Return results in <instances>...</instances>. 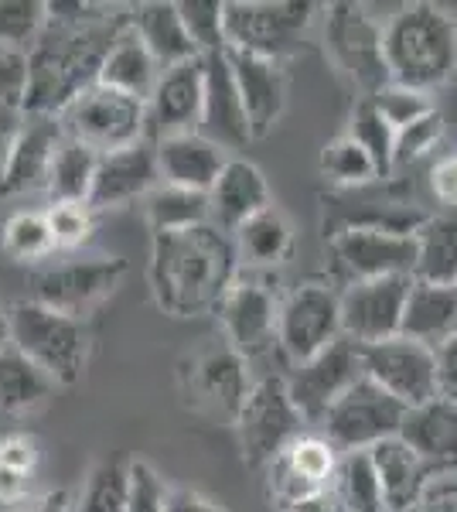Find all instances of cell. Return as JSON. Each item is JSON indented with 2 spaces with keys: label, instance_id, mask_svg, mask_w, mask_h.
<instances>
[{
  "label": "cell",
  "instance_id": "6da1fadb",
  "mask_svg": "<svg viewBox=\"0 0 457 512\" xmlns=\"http://www.w3.org/2000/svg\"><path fill=\"white\" fill-rule=\"evenodd\" d=\"M45 11V31L28 52L24 117H58L93 86L106 48L130 21V7L89 0H45Z\"/></svg>",
  "mask_w": 457,
  "mask_h": 512
},
{
  "label": "cell",
  "instance_id": "7a4b0ae2",
  "mask_svg": "<svg viewBox=\"0 0 457 512\" xmlns=\"http://www.w3.org/2000/svg\"><path fill=\"white\" fill-rule=\"evenodd\" d=\"M239 277L232 236L205 226L157 233L151 243V291L164 315L198 318L215 311L229 284Z\"/></svg>",
  "mask_w": 457,
  "mask_h": 512
},
{
  "label": "cell",
  "instance_id": "3957f363",
  "mask_svg": "<svg viewBox=\"0 0 457 512\" xmlns=\"http://www.w3.org/2000/svg\"><path fill=\"white\" fill-rule=\"evenodd\" d=\"M382 55L393 86L437 93L457 79V21L437 4H403L382 21Z\"/></svg>",
  "mask_w": 457,
  "mask_h": 512
},
{
  "label": "cell",
  "instance_id": "277c9868",
  "mask_svg": "<svg viewBox=\"0 0 457 512\" xmlns=\"http://www.w3.org/2000/svg\"><path fill=\"white\" fill-rule=\"evenodd\" d=\"M11 345L55 386H76L89 366L86 325L31 297L11 304Z\"/></svg>",
  "mask_w": 457,
  "mask_h": 512
},
{
  "label": "cell",
  "instance_id": "5b68a950",
  "mask_svg": "<svg viewBox=\"0 0 457 512\" xmlns=\"http://www.w3.org/2000/svg\"><path fill=\"white\" fill-rule=\"evenodd\" d=\"M321 4L311 0H226V48L284 62L301 48Z\"/></svg>",
  "mask_w": 457,
  "mask_h": 512
},
{
  "label": "cell",
  "instance_id": "8992f818",
  "mask_svg": "<svg viewBox=\"0 0 457 512\" xmlns=\"http://www.w3.org/2000/svg\"><path fill=\"white\" fill-rule=\"evenodd\" d=\"M58 127H62V134L69 140H76V144L89 147L96 154L120 151V147H130L151 134V127H147V103L99 86V82L82 89L58 113Z\"/></svg>",
  "mask_w": 457,
  "mask_h": 512
},
{
  "label": "cell",
  "instance_id": "52a82bcc",
  "mask_svg": "<svg viewBox=\"0 0 457 512\" xmlns=\"http://www.w3.org/2000/svg\"><path fill=\"white\" fill-rule=\"evenodd\" d=\"M324 48L342 76L362 96L389 86L386 55H382V21L365 4H321Z\"/></svg>",
  "mask_w": 457,
  "mask_h": 512
},
{
  "label": "cell",
  "instance_id": "ba28073f",
  "mask_svg": "<svg viewBox=\"0 0 457 512\" xmlns=\"http://www.w3.org/2000/svg\"><path fill=\"white\" fill-rule=\"evenodd\" d=\"M236 431L249 468H267L307 431V420L290 400L284 376L256 379L236 417Z\"/></svg>",
  "mask_w": 457,
  "mask_h": 512
},
{
  "label": "cell",
  "instance_id": "9c48e42d",
  "mask_svg": "<svg viewBox=\"0 0 457 512\" xmlns=\"http://www.w3.org/2000/svg\"><path fill=\"white\" fill-rule=\"evenodd\" d=\"M342 338V301L328 280H304L280 297L277 345L294 366Z\"/></svg>",
  "mask_w": 457,
  "mask_h": 512
},
{
  "label": "cell",
  "instance_id": "30bf717a",
  "mask_svg": "<svg viewBox=\"0 0 457 512\" xmlns=\"http://www.w3.org/2000/svg\"><path fill=\"white\" fill-rule=\"evenodd\" d=\"M127 270L130 267L123 256H82V260L52 263V267H41L38 274H31L28 297L82 321L123 284Z\"/></svg>",
  "mask_w": 457,
  "mask_h": 512
},
{
  "label": "cell",
  "instance_id": "8fae6325",
  "mask_svg": "<svg viewBox=\"0 0 457 512\" xmlns=\"http://www.w3.org/2000/svg\"><path fill=\"white\" fill-rule=\"evenodd\" d=\"M406 407L382 393L372 379H359L335 407L324 414L321 431L338 451H369L379 441L400 434Z\"/></svg>",
  "mask_w": 457,
  "mask_h": 512
},
{
  "label": "cell",
  "instance_id": "7c38bea8",
  "mask_svg": "<svg viewBox=\"0 0 457 512\" xmlns=\"http://www.w3.org/2000/svg\"><path fill=\"white\" fill-rule=\"evenodd\" d=\"M277 311L280 297L267 280L256 277L253 270H239V277L222 294L215 315H219L226 345L249 362L270 345H277Z\"/></svg>",
  "mask_w": 457,
  "mask_h": 512
},
{
  "label": "cell",
  "instance_id": "4fadbf2b",
  "mask_svg": "<svg viewBox=\"0 0 457 512\" xmlns=\"http://www.w3.org/2000/svg\"><path fill=\"white\" fill-rule=\"evenodd\" d=\"M362 373V345L338 338L335 345H328L324 352H318L314 359L294 366V373L287 379V393L294 400V407L301 410V417L307 420V427L318 424L331 407H335L342 396L359 383Z\"/></svg>",
  "mask_w": 457,
  "mask_h": 512
},
{
  "label": "cell",
  "instance_id": "5bb4252c",
  "mask_svg": "<svg viewBox=\"0 0 457 512\" xmlns=\"http://www.w3.org/2000/svg\"><path fill=\"white\" fill-rule=\"evenodd\" d=\"M362 373L365 379L389 393L406 410L437 396V369H434V349L420 345L413 338H386V342L365 345L362 349Z\"/></svg>",
  "mask_w": 457,
  "mask_h": 512
},
{
  "label": "cell",
  "instance_id": "9a60e30c",
  "mask_svg": "<svg viewBox=\"0 0 457 512\" xmlns=\"http://www.w3.org/2000/svg\"><path fill=\"white\" fill-rule=\"evenodd\" d=\"M331 253L348 284L376 277H413L417 263L413 233L386 226H342L331 233Z\"/></svg>",
  "mask_w": 457,
  "mask_h": 512
},
{
  "label": "cell",
  "instance_id": "2e32d148",
  "mask_svg": "<svg viewBox=\"0 0 457 512\" xmlns=\"http://www.w3.org/2000/svg\"><path fill=\"white\" fill-rule=\"evenodd\" d=\"M410 284L413 277H376L345 284V291H338V301H342V338L365 349V345L400 335Z\"/></svg>",
  "mask_w": 457,
  "mask_h": 512
},
{
  "label": "cell",
  "instance_id": "e0dca14e",
  "mask_svg": "<svg viewBox=\"0 0 457 512\" xmlns=\"http://www.w3.org/2000/svg\"><path fill=\"white\" fill-rule=\"evenodd\" d=\"M157 185H161L157 147H154V137L147 134L144 140H137V144H130V147L99 154L86 205L93 212L123 209V205L137 202V198H147Z\"/></svg>",
  "mask_w": 457,
  "mask_h": 512
},
{
  "label": "cell",
  "instance_id": "ac0fdd59",
  "mask_svg": "<svg viewBox=\"0 0 457 512\" xmlns=\"http://www.w3.org/2000/svg\"><path fill=\"white\" fill-rule=\"evenodd\" d=\"M202 96H205L202 55L164 69L157 76L151 99H147V127H151V137L188 134V130L202 127Z\"/></svg>",
  "mask_w": 457,
  "mask_h": 512
},
{
  "label": "cell",
  "instance_id": "d6986e66",
  "mask_svg": "<svg viewBox=\"0 0 457 512\" xmlns=\"http://www.w3.org/2000/svg\"><path fill=\"white\" fill-rule=\"evenodd\" d=\"M226 59L232 65V79H236L239 99H243L249 137L263 140L270 137V130L277 127L280 117L287 110V72L284 62L273 59H256V55L229 52Z\"/></svg>",
  "mask_w": 457,
  "mask_h": 512
},
{
  "label": "cell",
  "instance_id": "ffe728a7",
  "mask_svg": "<svg viewBox=\"0 0 457 512\" xmlns=\"http://www.w3.org/2000/svg\"><path fill=\"white\" fill-rule=\"evenodd\" d=\"M157 147V171H161V185L188 188V192L209 195L215 178L222 175L229 154L209 140L202 130H188V134H168L154 137Z\"/></svg>",
  "mask_w": 457,
  "mask_h": 512
},
{
  "label": "cell",
  "instance_id": "44dd1931",
  "mask_svg": "<svg viewBox=\"0 0 457 512\" xmlns=\"http://www.w3.org/2000/svg\"><path fill=\"white\" fill-rule=\"evenodd\" d=\"M253 390L249 362L229 345H205L191 359V393L198 403H209L215 414L229 417L236 424L246 396Z\"/></svg>",
  "mask_w": 457,
  "mask_h": 512
},
{
  "label": "cell",
  "instance_id": "7402d4cb",
  "mask_svg": "<svg viewBox=\"0 0 457 512\" xmlns=\"http://www.w3.org/2000/svg\"><path fill=\"white\" fill-rule=\"evenodd\" d=\"M205 69V96H202V134L215 140L219 147H243L249 144V123L243 99H239L236 79H232V65L226 59V48L212 55H202Z\"/></svg>",
  "mask_w": 457,
  "mask_h": 512
},
{
  "label": "cell",
  "instance_id": "603a6c76",
  "mask_svg": "<svg viewBox=\"0 0 457 512\" xmlns=\"http://www.w3.org/2000/svg\"><path fill=\"white\" fill-rule=\"evenodd\" d=\"M62 137L65 134L58 127V117H24L11 154H7L4 175H0V195L41 192Z\"/></svg>",
  "mask_w": 457,
  "mask_h": 512
},
{
  "label": "cell",
  "instance_id": "cb8c5ba5",
  "mask_svg": "<svg viewBox=\"0 0 457 512\" xmlns=\"http://www.w3.org/2000/svg\"><path fill=\"white\" fill-rule=\"evenodd\" d=\"M273 205L270 185L263 178V171L253 161L229 158L222 175L215 178L209 192V222L222 233H236L246 219H253L256 212H263Z\"/></svg>",
  "mask_w": 457,
  "mask_h": 512
},
{
  "label": "cell",
  "instance_id": "d4e9b609",
  "mask_svg": "<svg viewBox=\"0 0 457 512\" xmlns=\"http://www.w3.org/2000/svg\"><path fill=\"white\" fill-rule=\"evenodd\" d=\"M372 465H376L382 499H386L389 512H410L420 502V495L427 492V485L434 482V465L420 458L413 448H406L400 437H386L376 448H369Z\"/></svg>",
  "mask_w": 457,
  "mask_h": 512
},
{
  "label": "cell",
  "instance_id": "484cf974",
  "mask_svg": "<svg viewBox=\"0 0 457 512\" xmlns=\"http://www.w3.org/2000/svg\"><path fill=\"white\" fill-rule=\"evenodd\" d=\"M400 441L406 448H413L427 465L434 468H447L457 465V407L447 400H434L420 403V407H410L403 414L400 424Z\"/></svg>",
  "mask_w": 457,
  "mask_h": 512
},
{
  "label": "cell",
  "instance_id": "4316f807",
  "mask_svg": "<svg viewBox=\"0 0 457 512\" xmlns=\"http://www.w3.org/2000/svg\"><path fill=\"white\" fill-rule=\"evenodd\" d=\"M130 28L137 31L144 48L154 55L161 72L188 59H198L174 0H144V4H134L130 7Z\"/></svg>",
  "mask_w": 457,
  "mask_h": 512
},
{
  "label": "cell",
  "instance_id": "83f0119b",
  "mask_svg": "<svg viewBox=\"0 0 457 512\" xmlns=\"http://www.w3.org/2000/svg\"><path fill=\"white\" fill-rule=\"evenodd\" d=\"M157 76H161V65L154 62V55L144 48V41L137 38V31L127 28L113 38V45L106 48L103 65H99L96 82L106 89H116L123 96H134L140 103H147L157 86Z\"/></svg>",
  "mask_w": 457,
  "mask_h": 512
},
{
  "label": "cell",
  "instance_id": "f1b7e54d",
  "mask_svg": "<svg viewBox=\"0 0 457 512\" xmlns=\"http://www.w3.org/2000/svg\"><path fill=\"white\" fill-rule=\"evenodd\" d=\"M232 246H236L239 270H273L294 250V226L284 209L267 205L232 233Z\"/></svg>",
  "mask_w": 457,
  "mask_h": 512
},
{
  "label": "cell",
  "instance_id": "f546056e",
  "mask_svg": "<svg viewBox=\"0 0 457 512\" xmlns=\"http://www.w3.org/2000/svg\"><path fill=\"white\" fill-rule=\"evenodd\" d=\"M457 332V287H437L413 280L406 294L400 335L437 349L444 338Z\"/></svg>",
  "mask_w": 457,
  "mask_h": 512
},
{
  "label": "cell",
  "instance_id": "4dcf8cb0",
  "mask_svg": "<svg viewBox=\"0 0 457 512\" xmlns=\"http://www.w3.org/2000/svg\"><path fill=\"white\" fill-rule=\"evenodd\" d=\"M417 243V263H413V280L437 287H457V216L440 212L427 216L413 233Z\"/></svg>",
  "mask_w": 457,
  "mask_h": 512
},
{
  "label": "cell",
  "instance_id": "1f68e13d",
  "mask_svg": "<svg viewBox=\"0 0 457 512\" xmlns=\"http://www.w3.org/2000/svg\"><path fill=\"white\" fill-rule=\"evenodd\" d=\"M55 393V383L48 379L35 362L7 345L0 352V417H24L45 407Z\"/></svg>",
  "mask_w": 457,
  "mask_h": 512
},
{
  "label": "cell",
  "instance_id": "d6a6232c",
  "mask_svg": "<svg viewBox=\"0 0 457 512\" xmlns=\"http://www.w3.org/2000/svg\"><path fill=\"white\" fill-rule=\"evenodd\" d=\"M96 164H99L96 151H89V147H82L69 137H62V144H58V151L52 158V168H48V181H45V192L52 198V205H58V202L86 205L89 188H93Z\"/></svg>",
  "mask_w": 457,
  "mask_h": 512
},
{
  "label": "cell",
  "instance_id": "836d02e7",
  "mask_svg": "<svg viewBox=\"0 0 457 512\" xmlns=\"http://www.w3.org/2000/svg\"><path fill=\"white\" fill-rule=\"evenodd\" d=\"M331 492L342 502V512H389L382 499V485L369 451H345L338 458V472Z\"/></svg>",
  "mask_w": 457,
  "mask_h": 512
},
{
  "label": "cell",
  "instance_id": "e575fe53",
  "mask_svg": "<svg viewBox=\"0 0 457 512\" xmlns=\"http://www.w3.org/2000/svg\"><path fill=\"white\" fill-rule=\"evenodd\" d=\"M147 226L151 233H178V229L205 226L209 222V195L188 192V188L157 185L151 195L144 198Z\"/></svg>",
  "mask_w": 457,
  "mask_h": 512
},
{
  "label": "cell",
  "instance_id": "d590c367",
  "mask_svg": "<svg viewBox=\"0 0 457 512\" xmlns=\"http://www.w3.org/2000/svg\"><path fill=\"white\" fill-rule=\"evenodd\" d=\"M318 168H321V175L338 188H365L376 178H382L372 154L348 134H338L335 140H328V144L321 147Z\"/></svg>",
  "mask_w": 457,
  "mask_h": 512
},
{
  "label": "cell",
  "instance_id": "8d00e7d4",
  "mask_svg": "<svg viewBox=\"0 0 457 512\" xmlns=\"http://www.w3.org/2000/svg\"><path fill=\"white\" fill-rule=\"evenodd\" d=\"M0 246H4V253L18 263L45 260V256L55 250L45 212H35V209L14 212V216L4 222V229H0Z\"/></svg>",
  "mask_w": 457,
  "mask_h": 512
},
{
  "label": "cell",
  "instance_id": "74e56055",
  "mask_svg": "<svg viewBox=\"0 0 457 512\" xmlns=\"http://www.w3.org/2000/svg\"><path fill=\"white\" fill-rule=\"evenodd\" d=\"M76 512H127V461H99L82 485Z\"/></svg>",
  "mask_w": 457,
  "mask_h": 512
},
{
  "label": "cell",
  "instance_id": "f35d334b",
  "mask_svg": "<svg viewBox=\"0 0 457 512\" xmlns=\"http://www.w3.org/2000/svg\"><path fill=\"white\" fill-rule=\"evenodd\" d=\"M284 458L290 461L297 475L307 478L314 489H331L335 482V472H338V458L342 451L328 441V437H318V434H301L294 444L284 451Z\"/></svg>",
  "mask_w": 457,
  "mask_h": 512
},
{
  "label": "cell",
  "instance_id": "ab89813d",
  "mask_svg": "<svg viewBox=\"0 0 457 512\" xmlns=\"http://www.w3.org/2000/svg\"><path fill=\"white\" fill-rule=\"evenodd\" d=\"M178 14L198 55L226 48V0H178Z\"/></svg>",
  "mask_w": 457,
  "mask_h": 512
},
{
  "label": "cell",
  "instance_id": "60d3db41",
  "mask_svg": "<svg viewBox=\"0 0 457 512\" xmlns=\"http://www.w3.org/2000/svg\"><path fill=\"white\" fill-rule=\"evenodd\" d=\"M48 21L45 0H0V45L31 52Z\"/></svg>",
  "mask_w": 457,
  "mask_h": 512
},
{
  "label": "cell",
  "instance_id": "b9f144b4",
  "mask_svg": "<svg viewBox=\"0 0 457 512\" xmlns=\"http://www.w3.org/2000/svg\"><path fill=\"white\" fill-rule=\"evenodd\" d=\"M345 134L355 137L365 147V151L372 154V161H376V168H379L382 178L393 171V140H396V134H393V127H389V123L379 117L376 106H372L365 96H359V103H355L352 127H348Z\"/></svg>",
  "mask_w": 457,
  "mask_h": 512
},
{
  "label": "cell",
  "instance_id": "7bdbcfd3",
  "mask_svg": "<svg viewBox=\"0 0 457 512\" xmlns=\"http://www.w3.org/2000/svg\"><path fill=\"white\" fill-rule=\"evenodd\" d=\"M171 485L144 458L127 461V512H164Z\"/></svg>",
  "mask_w": 457,
  "mask_h": 512
},
{
  "label": "cell",
  "instance_id": "ee69618b",
  "mask_svg": "<svg viewBox=\"0 0 457 512\" xmlns=\"http://www.w3.org/2000/svg\"><path fill=\"white\" fill-rule=\"evenodd\" d=\"M440 137H444V113H440L437 106H434V110L423 113L420 120H413L410 127L396 130V140H393V168L420 161L423 154L434 151Z\"/></svg>",
  "mask_w": 457,
  "mask_h": 512
},
{
  "label": "cell",
  "instance_id": "f6af8a7d",
  "mask_svg": "<svg viewBox=\"0 0 457 512\" xmlns=\"http://www.w3.org/2000/svg\"><path fill=\"white\" fill-rule=\"evenodd\" d=\"M372 106H376V113L382 120L393 127V134L396 130H403V127H410L413 120H420L423 113H430L434 110V103H430V96H423V93H413V89H403V86H382L379 93H372V96H365Z\"/></svg>",
  "mask_w": 457,
  "mask_h": 512
},
{
  "label": "cell",
  "instance_id": "bcb514c9",
  "mask_svg": "<svg viewBox=\"0 0 457 512\" xmlns=\"http://www.w3.org/2000/svg\"><path fill=\"white\" fill-rule=\"evenodd\" d=\"M48 229H52V243L55 250H76L93 236V222L96 212L82 202H58L45 212Z\"/></svg>",
  "mask_w": 457,
  "mask_h": 512
},
{
  "label": "cell",
  "instance_id": "7dc6e473",
  "mask_svg": "<svg viewBox=\"0 0 457 512\" xmlns=\"http://www.w3.org/2000/svg\"><path fill=\"white\" fill-rule=\"evenodd\" d=\"M24 93H28V52L0 45V106L21 110Z\"/></svg>",
  "mask_w": 457,
  "mask_h": 512
},
{
  "label": "cell",
  "instance_id": "c3c4849f",
  "mask_svg": "<svg viewBox=\"0 0 457 512\" xmlns=\"http://www.w3.org/2000/svg\"><path fill=\"white\" fill-rule=\"evenodd\" d=\"M38 461H41V448H38V441L31 434L14 431V434L0 437V465H4V468H14V472L35 478Z\"/></svg>",
  "mask_w": 457,
  "mask_h": 512
},
{
  "label": "cell",
  "instance_id": "681fc988",
  "mask_svg": "<svg viewBox=\"0 0 457 512\" xmlns=\"http://www.w3.org/2000/svg\"><path fill=\"white\" fill-rule=\"evenodd\" d=\"M434 369H437V396L457 407V332L434 349Z\"/></svg>",
  "mask_w": 457,
  "mask_h": 512
},
{
  "label": "cell",
  "instance_id": "f907efd6",
  "mask_svg": "<svg viewBox=\"0 0 457 512\" xmlns=\"http://www.w3.org/2000/svg\"><path fill=\"white\" fill-rule=\"evenodd\" d=\"M430 192H434V198L440 205H451V209H457V158L454 154L444 161H437L434 168H430Z\"/></svg>",
  "mask_w": 457,
  "mask_h": 512
},
{
  "label": "cell",
  "instance_id": "816d5d0a",
  "mask_svg": "<svg viewBox=\"0 0 457 512\" xmlns=\"http://www.w3.org/2000/svg\"><path fill=\"white\" fill-rule=\"evenodd\" d=\"M410 512H457V485L444 482H430L427 492L420 495V502L413 506Z\"/></svg>",
  "mask_w": 457,
  "mask_h": 512
},
{
  "label": "cell",
  "instance_id": "f5cc1de1",
  "mask_svg": "<svg viewBox=\"0 0 457 512\" xmlns=\"http://www.w3.org/2000/svg\"><path fill=\"white\" fill-rule=\"evenodd\" d=\"M164 512H229L226 506H219L209 495L195 492V489H171L168 495V509Z\"/></svg>",
  "mask_w": 457,
  "mask_h": 512
},
{
  "label": "cell",
  "instance_id": "db71d44e",
  "mask_svg": "<svg viewBox=\"0 0 457 512\" xmlns=\"http://www.w3.org/2000/svg\"><path fill=\"white\" fill-rule=\"evenodd\" d=\"M28 489H31V475H21L14 468L0 465V502L4 506H21Z\"/></svg>",
  "mask_w": 457,
  "mask_h": 512
},
{
  "label": "cell",
  "instance_id": "11a10c76",
  "mask_svg": "<svg viewBox=\"0 0 457 512\" xmlns=\"http://www.w3.org/2000/svg\"><path fill=\"white\" fill-rule=\"evenodd\" d=\"M21 120H24L21 110H4V106H0V175H4L7 154H11V144L21 130Z\"/></svg>",
  "mask_w": 457,
  "mask_h": 512
},
{
  "label": "cell",
  "instance_id": "9f6ffc18",
  "mask_svg": "<svg viewBox=\"0 0 457 512\" xmlns=\"http://www.w3.org/2000/svg\"><path fill=\"white\" fill-rule=\"evenodd\" d=\"M284 512H342V502H338V495L331 489H324V492L307 495L301 502H294V506Z\"/></svg>",
  "mask_w": 457,
  "mask_h": 512
},
{
  "label": "cell",
  "instance_id": "6f0895ef",
  "mask_svg": "<svg viewBox=\"0 0 457 512\" xmlns=\"http://www.w3.org/2000/svg\"><path fill=\"white\" fill-rule=\"evenodd\" d=\"M28 512H76V506H72V495L65 489H55L48 495H41L38 506L28 509Z\"/></svg>",
  "mask_w": 457,
  "mask_h": 512
},
{
  "label": "cell",
  "instance_id": "680465c9",
  "mask_svg": "<svg viewBox=\"0 0 457 512\" xmlns=\"http://www.w3.org/2000/svg\"><path fill=\"white\" fill-rule=\"evenodd\" d=\"M11 345V308L0 301V352Z\"/></svg>",
  "mask_w": 457,
  "mask_h": 512
},
{
  "label": "cell",
  "instance_id": "91938a15",
  "mask_svg": "<svg viewBox=\"0 0 457 512\" xmlns=\"http://www.w3.org/2000/svg\"><path fill=\"white\" fill-rule=\"evenodd\" d=\"M14 512H21V509H14Z\"/></svg>",
  "mask_w": 457,
  "mask_h": 512
},
{
  "label": "cell",
  "instance_id": "94428289",
  "mask_svg": "<svg viewBox=\"0 0 457 512\" xmlns=\"http://www.w3.org/2000/svg\"><path fill=\"white\" fill-rule=\"evenodd\" d=\"M454 158H457V154H454Z\"/></svg>",
  "mask_w": 457,
  "mask_h": 512
}]
</instances>
